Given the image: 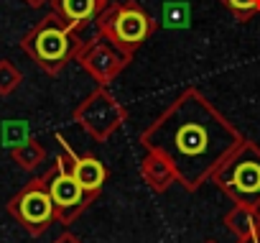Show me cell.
Wrapping results in <instances>:
<instances>
[{"label":"cell","instance_id":"277c9868","mask_svg":"<svg viewBox=\"0 0 260 243\" xmlns=\"http://www.w3.org/2000/svg\"><path fill=\"white\" fill-rule=\"evenodd\" d=\"M51 197L56 205H77L79 197H82V184L74 179V177H59L54 184H51Z\"/></svg>","mask_w":260,"mask_h":243},{"label":"cell","instance_id":"8992f818","mask_svg":"<svg viewBox=\"0 0 260 243\" xmlns=\"http://www.w3.org/2000/svg\"><path fill=\"white\" fill-rule=\"evenodd\" d=\"M235 184L245 192H257L260 190V167L257 164H242L235 172Z\"/></svg>","mask_w":260,"mask_h":243},{"label":"cell","instance_id":"ba28073f","mask_svg":"<svg viewBox=\"0 0 260 243\" xmlns=\"http://www.w3.org/2000/svg\"><path fill=\"white\" fill-rule=\"evenodd\" d=\"M94 8V0H64V13L72 21H82L92 13Z\"/></svg>","mask_w":260,"mask_h":243},{"label":"cell","instance_id":"7a4b0ae2","mask_svg":"<svg viewBox=\"0 0 260 243\" xmlns=\"http://www.w3.org/2000/svg\"><path fill=\"white\" fill-rule=\"evenodd\" d=\"M36 51H39L41 59H49V62L61 59L64 51H67V36L56 29H46L36 39Z\"/></svg>","mask_w":260,"mask_h":243},{"label":"cell","instance_id":"9c48e42d","mask_svg":"<svg viewBox=\"0 0 260 243\" xmlns=\"http://www.w3.org/2000/svg\"><path fill=\"white\" fill-rule=\"evenodd\" d=\"M230 6L237 8V11H247V8L255 6V0H230Z\"/></svg>","mask_w":260,"mask_h":243},{"label":"cell","instance_id":"3957f363","mask_svg":"<svg viewBox=\"0 0 260 243\" xmlns=\"http://www.w3.org/2000/svg\"><path fill=\"white\" fill-rule=\"evenodd\" d=\"M21 215L28 223H44L51 215V197L44 192H28L21 200Z\"/></svg>","mask_w":260,"mask_h":243},{"label":"cell","instance_id":"52a82bcc","mask_svg":"<svg viewBox=\"0 0 260 243\" xmlns=\"http://www.w3.org/2000/svg\"><path fill=\"white\" fill-rule=\"evenodd\" d=\"M179 146H181L186 154H197V151L204 146V133H202V128L186 126V128L179 133Z\"/></svg>","mask_w":260,"mask_h":243},{"label":"cell","instance_id":"6da1fadb","mask_svg":"<svg viewBox=\"0 0 260 243\" xmlns=\"http://www.w3.org/2000/svg\"><path fill=\"white\" fill-rule=\"evenodd\" d=\"M115 29H117V36L122 41H141L148 31V21L138 11H125V13H120Z\"/></svg>","mask_w":260,"mask_h":243},{"label":"cell","instance_id":"5b68a950","mask_svg":"<svg viewBox=\"0 0 260 243\" xmlns=\"http://www.w3.org/2000/svg\"><path fill=\"white\" fill-rule=\"evenodd\" d=\"M74 179L82 184V190H97L105 179V169L100 161L94 159H84L77 164V172H74Z\"/></svg>","mask_w":260,"mask_h":243}]
</instances>
